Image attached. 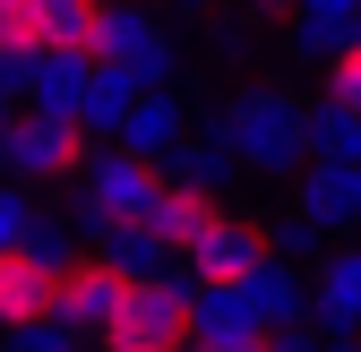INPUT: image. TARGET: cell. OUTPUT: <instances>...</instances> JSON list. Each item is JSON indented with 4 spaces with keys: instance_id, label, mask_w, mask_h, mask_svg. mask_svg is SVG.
I'll list each match as a JSON object with an SVG mask.
<instances>
[{
    "instance_id": "5",
    "label": "cell",
    "mask_w": 361,
    "mask_h": 352,
    "mask_svg": "<svg viewBox=\"0 0 361 352\" xmlns=\"http://www.w3.org/2000/svg\"><path fill=\"white\" fill-rule=\"evenodd\" d=\"M129 284H138V275H121L112 267V258L95 249V258H78V267H61V327H78L86 344H95V335H112L121 327V310H129Z\"/></svg>"
},
{
    "instance_id": "22",
    "label": "cell",
    "mask_w": 361,
    "mask_h": 352,
    "mask_svg": "<svg viewBox=\"0 0 361 352\" xmlns=\"http://www.w3.org/2000/svg\"><path fill=\"white\" fill-rule=\"evenodd\" d=\"M327 95H336V103H353V112H361V34H353V43H344V52H336V61H327Z\"/></svg>"
},
{
    "instance_id": "17",
    "label": "cell",
    "mask_w": 361,
    "mask_h": 352,
    "mask_svg": "<svg viewBox=\"0 0 361 352\" xmlns=\"http://www.w3.org/2000/svg\"><path fill=\"white\" fill-rule=\"evenodd\" d=\"M95 249L112 258L121 275H138V284H147V275H172V267H164V258H172V241L155 232V215H147V224H112V232H95Z\"/></svg>"
},
{
    "instance_id": "29",
    "label": "cell",
    "mask_w": 361,
    "mask_h": 352,
    "mask_svg": "<svg viewBox=\"0 0 361 352\" xmlns=\"http://www.w3.org/2000/svg\"><path fill=\"white\" fill-rule=\"evenodd\" d=\"M190 352H198V344H190Z\"/></svg>"
},
{
    "instance_id": "26",
    "label": "cell",
    "mask_w": 361,
    "mask_h": 352,
    "mask_svg": "<svg viewBox=\"0 0 361 352\" xmlns=\"http://www.w3.org/2000/svg\"><path fill=\"white\" fill-rule=\"evenodd\" d=\"M9 129H18V112L0 103V172H9Z\"/></svg>"
},
{
    "instance_id": "8",
    "label": "cell",
    "mask_w": 361,
    "mask_h": 352,
    "mask_svg": "<svg viewBox=\"0 0 361 352\" xmlns=\"http://www.w3.org/2000/svg\"><path fill=\"white\" fill-rule=\"evenodd\" d=\"M267 258H276V232H267V224H241V215H224V224L190 249V275H198V284H250Z\"/></svg>"
},
{
    "instance_id": "1",
    "label": "cell",
    "mask_w": 361,
    "mask_h": 352,
    "mask_svg": "<svg viewBox=\"0 0 361 352\" xmlns=\"http://www.w3.org/2000/svg\"><path fill=\"white\" fill-rule=\"evenodd\" d=\"M215 129L233 138V155L250 172H301L310 163V103H293L284 86H241Z\"/></svg>"
},
{
    "instance_id": "12",
    "label": "cell",
    "mask_w": 361,
    "mask_h": 352,
    "mask_svg": "<svg viewBox=\"0 0 361 352\" xmlns=\"http://www.w3.org/2000/svg\"><path fill=\"white\" fill-rule=\"evenodd\" d=\"M121 146L147 155V163H172L180 146H190V112H180L172 86H147V95H138V112H129V129H121Z\"/></svg>"
},
{
    "instance_id": "25",
    "label": "cell",
    "mask_w": 361,
    "mask_h": 352,
    "mask_svg": "<svg viewBox=\"0 0 361 352\" xmlns=\"http://www.w3.org/2000/svg\"><path fill=\"white\" fill-rule=\"evenodd\" d=\"M18 86H26V52H0V103H9Z\"/></svg>"
},
{
    "instance_id": "15",
    "label": "cell",
    "mask_w": 361,
    "mask_h": 352,
    "mask_svg": "<svg viewBox=\"0 0 361 352\" xmlns=\"http://www.w3.org/2000/svg\"><path fill=\"white\" fill-rule=\"evenodd\" d=\"M138 95H147V86H138V69H121V61H104L95 69V95H86V138H112L121 146V129H129V112H138Z\"/></svg>"
},
{
    "instance_id": "21",
    "label": "cell",
    "mask_w": 361,
    "mask_h": 352,
    "mask_svg": "<svg viewBox=\"0 0 361 352\" xmlns=\"http://www.w3.org/2000/svg\"><path fill=\"white\" fill-rule=\"evenodd\" d=\"M9 352H86V335L61 318H35V327H9Z\"/></svg>"
},
{
    "instance_id": "2",
    "label": "cell",
    "mask_w": 361,
    "mask_h": 352,
    "mask_svg": "<svg viewBox=\"0 0 361 352\" xmlns=\"http://www.w3.org/2000/svg\"><path fill=\"white\" fill-rule=\"evenodd\" d=\"M198 335V275H147L129 284V310L104 335L112 352H190Z\"/></svg>"
},
{
    "instance_id": "4",
    "label": "cell",
    "mask_w": 361,
    "mask_h": 352,
    "mask_svg": "<svg viewBox=\"0 0 361 352\" xmlns=\"http://www.w3.org/2000/svg\"><path fill=\"white\" fill-rule=\"evenodd\" d=\"M86 163H95L86 120H69V112H18V129H9V181L52 189V181H78Z\"/></svg>"
},
{
    "instance_id": "27",
    "label": "cell",
    "mask_w": 361,
    "mask_h": 352,
    "mask_svg": "<svg viewBox=\"0 0 361 352\" xmlns=\"http://www.w3.org/2000/svg\"><path fill=\"white\" fill-rule=\"evenodd\" d=\"M319 335H327V327H319ZM319 352H361V335H327Z\"/></svg>"
},
{
    "instance_id": "19",
    "label": "cell",
    "mask_w": 361,
    "mask_h": 352,
    "mask_svg": "<svg viewBox=\"0 0 361 352\" xmlns=\"http://www.w3.org/2000/svg\"><path fill=\"white\" fill-rule=\"evenodd\" d=\"M310 155H327V163H361V112L327 95L319 112H310Z\"/></svg>"
},
{
    "instance_id": "23",
    "label": "cell",
    "mask_w": 361,
    "mask_h": 352,
    "mask_svg": "<svg viewBox=\"0 0 361 352\" xmlns=\"http://www.w3.org/2000/svg\"><path fill=\"white\" fill-rule=\"evenodd\" d=\"M26 249H35V258H52V267H78V249H69V224H61V215H43Z\"/></svg>"
},
{
    "instance_id": "9",
    "label": "cell",
    "mask_w": 361,
    "mask_h": 352,
    "mask_svg": "<svg viewBox=\"0 0 361 352\" xmlns=\"http://www.w3.org/2000/svg\"><path fill=\"white\" fill-rule=\"evenodd\" d=\"M293 206H301L319 232L361 224V163H327V155H310V163L293 172Z\"/></svg>"
},
{
    "instance_id": "24",
    "label": "cell",
    "mask_w": 361,
    "mask_h": 352,
    "mask_svg": "<svg viewBox=\"0 0 361 352\" xmlns=\"http://www.w3.org/2000/svg\"><path fill=\"white\" fill-rule=\"evenodd\" d=\"M310 249H319V224H310V215L293 206L284 224H276V258H310Z\"/></svg>"
},
{
    "instance_id": "18",
    "label": "cell",
    "mask_w": 361,
    "mask_h": 352,
    "mask_svg": "<svg viewBox=\"0 0 361 352\" xmlns=\"http://www.w3.org/2000/svg\"><path fill=\"white\" fill-rule=\"evenodd\" d=\"M164 172H172V181H198V189H215V198H224V189L241 181V155H233V138L215 129V138H190V146H180Z\"/></svg>"
},
{
    "instance_id": "11",
    "label": "cell",
    "mask_w": 361,
    "mask_h": 352,
    "mask_svg": "<svg viewBox=\"0 0 361 352\" xmlns=\"http://www.w3.org/2000/svg\"><path fill=\"white\" fill-rule=\"evenodd\" d=\"M95 52H26V95H35V112H86V95H95Z\"/></svg>"
},
{
    "instance_id": "7",
    "label": "cell",
    "mask_w": 361,
    "mask_h": 352,
    "mask_svg": "<svg viewBox=\"0 0 361 352\" xmlns=\"http://www.w3.org/2000/svg\"><path fill=\"white\" fill-rule=\"evenodd\" d=\"M190 344H198V352H267L276 327L250 310L241 284H198V335H190Z\"/></svg>"
},
{
    "instance_id": "16",
    "label": "cell",
    "mask_w": 361,
    "mask_h": 352,
    "mask_svg": "<svg viewBox=\"0 0 361 352\" xmlns=\"http://www.w3.org/2000/svg\"><path fill=\"white\" fill-rule=\"evenodd\" d=\"M241 292H250V310L276 327V335H284V327H301V310H310V284H301V267H293V258H267V267H258Z\"/></svg>"
},
{
    "instance_id": "13",
    "label": "cell",
    "mask_w": 361,
    "mask_h": 352,
    "mask_svg": "<svg viewBox=\"0 0 361 352\" xmlns=\"http://www.w3.org/2000/svg\"><path fill=\"white\" fill-rule=\"evenodd\" d=\"M224 224V198L215 189H198V181H172V172H164V198H155V232L180 249V258H190L207 232Z\"/></svg>"
},
{
    "instance_id": "3",
    "label": "cell",
    "mask_w": 361,
    "mask_h": 352,
    "mask_svg": "<svg viewBox=\"0 0 361 352\" xmlns=\"http://www.w3.org/2000/svg\"><path fill=\"white\" fill-rule=\"evenodd\" d=\"M155 198H164L155 163H147V155H129V146H104L95 163L78 172V224H86V232L147 224V215H155Z\"/></svg>"
},
{
    "instance_id": "14",
    "label": "cell",
    "mask_w": 361,
    "mask_h": 352,
    "mask_svg": "<svg viewBox=\"0 0 361 352\" xmlns=\"http://www.w3.org/2000/svg\"><path fill=\"white\" fill-rule=\"evenodd\" d=\"M319 327L327 335H361V249H327L319 258Z\"/></svg>"
},
{
    "instance_id": "20",
    "label": "cell",
    "mask_w": 361,
    "mask_h": 352,
    "mask_svg": "<svg viewBox=\"0 0 361 352\" xmlns=\"http://www.w3.org/2000/svg\"><path fill=\"white\" fill-rule=\"evenodd\" d=\"M35 224H43L35 189H26V181H0V249H26V241H35Z\"/></svg>"
},
{
    "instance_id": "6",
    "label": "cell",
    "mask_w": 361,
    "mask_h": 352,
    "mask_svg": "<svg viewBox=\"0 0 361 352\" xmlns=\"http://www.w3.org/2000/svg\"><path fill=\"white\" fill-rule=\"evenodd\" d=\"M95 61H121V69H138V86H164L172 77V34H164L155 9H138V0H104Z\"/></svg>"
},
{
    "instance_id": "10",
    "label": "cell",
    "mask_w": 361,
    "mask_h": 352,
    "mask_svg": "<svg viewBox=\"0 0 361 352\" xmlns=\"http://www.w3.org/2000/svg\"><path fill=\"white\" fill-rule=\"evenodd\" d=\"M61 310V267L35 249H0V327H35Z\"/></svg>"
},
{
    "instance_id": "28",
    "label": "cell",
    "mask_w": 361,
    "mask_h": 352,
    "mask_svg": "<svg viewBox=\"0 0 361 352\" xmlns=\"http://www.w3.org/2000/svg\"><path fill=\"white\" fill-rule=\"evenodd\" d=\"M95 352H112V344H95Z\"/></svg>"
}]
</instances>
